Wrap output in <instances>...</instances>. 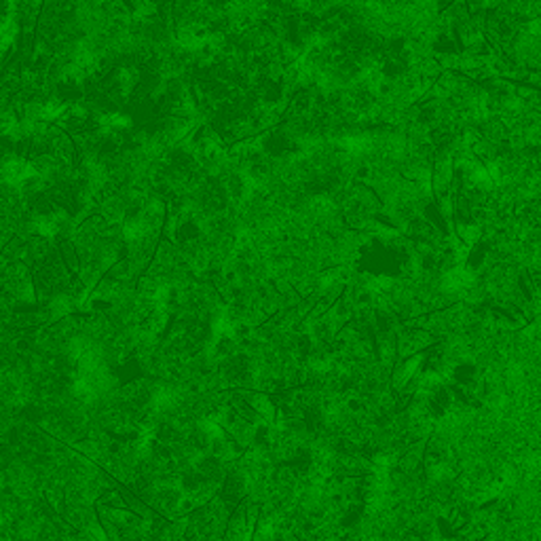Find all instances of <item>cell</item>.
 Instances as JSON below:
<instances>
[{"mask_svg": "<svg viewBox=\"0 0 541 541\" xmlns=\"http://www.w3.org/2000/svg\"><path fill=\"white\" fill-rule=\"evenodd\" d=\"M471 281H474V275L469 270H465L463 267H454L442 277V290L449 294H457V292H463L465 288H469Z\"/></svg>", "mask_w": 541, "mask_h": 541, "instance_id": "cell-1", "label": "cell"}, {"mask_svg": "<svg viewBox=\"0 0 541 541\" xmlns=\"http://www.w3.org/2000/svg\"><path fill=\"white\" fill-rule=\"evenodd\" d=\"M459 235H461V244H465L467 248H471L478 237H480V229L478 226H461L459 229Z\"/></svg>", "mask_w": 541, "mask_h": 541, "instance_id": "cell-2", "label": "cell"}]
</instances>
